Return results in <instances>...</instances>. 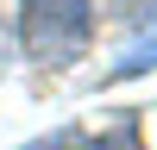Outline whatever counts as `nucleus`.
<instances>
[{"instance_id": "f257e3e1", "label": "nucleus", "mask_w": 157, "mask_h": 150, "mask_svg": "<svg viewBox=\"0 0 157 150\" xmlns=\"http://www.w3.org/2000/svg\"><path fill=\"white\" fill-rule=\"evenodd\" d=\"M19 38H25L32 62L69 69V62H82L88 38H94V0H25L19 6Z\"/></svg>"}, {"instance_id": "f03ea898", "label": "nucleus", "mask_w": 157, "mask_h": 150, "mask_svg": "<svg viewBox=\"0 0 157 150\" xmlns=\"http://www.w3.org/2000/svg\"><path fill=\"white\" fill-rule=\"evenodd\" d=\"M145 69H157V38H145L138 50H126V62H120L113 75H145Z\"/></svg>"}, {"instance_id": "7ed1b4c3", "label": "nucleus", "mask_w": 157, "mask_h": 150, "mask_svg": "<svg viewBox=\"0 0 157 150\" xmlns=\"http://www.w3.org/2000/svg\"><path fill=\"white\" fill-rule=\"evenodd\" d=\"M6 56H13V38H6V25H0V69H6Z\"/></svg>"}]
</instances>
